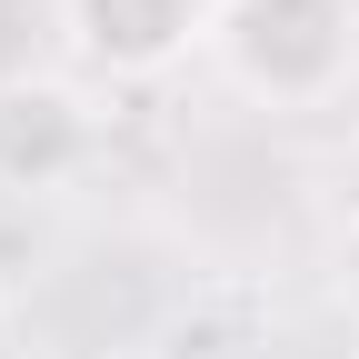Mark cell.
<instances>
[{"label":"cell","instance_id":"cell-1","mask_svg":"<svg viewBox=\"0 0 359 359\" xmlns=\"http://www.w3.org/2000/svg\"><path fill=\"white\" fill-rule=\"evenodd\" d=\"M219 60L269 110H320L359 70V11L349 0H219Z\"/></svg>","mask_w":359,"mask_h":359},{"label":"cell","instance_id":"cell-4","mask_svg":"<svg viewBox=\"0 0 359 359\" xmlns=\"http://www.w3.org/2000/svg\"><path fill=\"white\" fill-rule=\"evenodd\" d=\"M339 299L359 309V219H349V230H339Z\"/></svg>","mask_w":359,"mask_h":359},{"label":"cell","instance_id":"cell-3","mask_svg":"<svg viewBox=\"0 0 359 359\" xmlns=\"http://www.w3.org/2000/svg\"><path fill=\"white\" fill-rule=\"evenodd\" d=\"M60 11H70V40L110 80H160L200 40H219V0H60Z\"/></svg>","mask_w":359,"mask_h":359},{"label":"cell","instance_id":"cell-5","mask_svg":"<svg viewBox=\"0 0 359 359\" xmlns=\"http://www.w3.org/2000/svg\"><path fill=\"white\" fill-rule=\"evenodd\" d=\"M349 359H359V349H349Z\"/></svg>","mask_w":359,"mask_h":359},{"label":"cell","instance_id":"cell-2","mask_svg":"<svg viewBox=\"0 0 359 359\" xmlns=\"http://www.w3.org/2000/svg\"><path fill=\"white\" fill-rule=\"evenodd\" d=\"M90 140H100V120L70 80L50 70H11L0 80V200H50L80 180Z\"/></svg>","mask_w":359,"mask_h":359}]
</instances>
